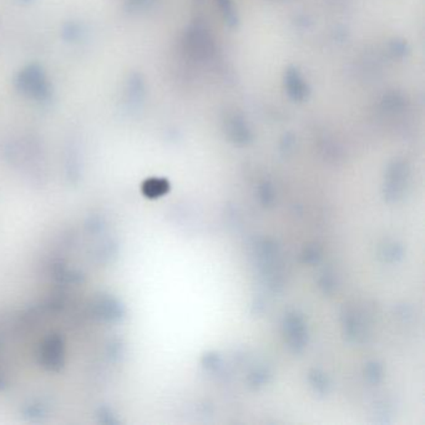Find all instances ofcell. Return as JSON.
Masks as SVG:
<instances>
[{"label":"cell","instance_id":"1","mask_svg":"<svg viewBox=\"0 0 425 425\" xmlns=\"http://www.w3.org/2000/svg\"><path fill=\"white\" fill-rule=\"evenodd\" d=\"M288 83L293 85V88H290V90H291L290 93H292L295 95V97H298V99L303 97L304 91H303L302 81L297 76V74L296 75L295 74L293 75H288Z\"/></svg>","mask_w":425,"mask_h":425}]
</instances>
